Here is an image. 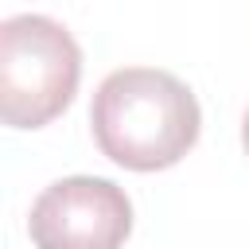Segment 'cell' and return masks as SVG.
I'll list each match as a JSON object with an SVG mask.
<instances>
[{
    "label": "cell",
    "instance_id": "3957f363",
    "mask_svg": "<svg viewBox=\"0 0 249 249\" xmlns=\"http://www.w3.org/2000/svg\"><path fill=\"white\" fill-rule=\"evenodd\" d=\"M27 230L35 249H121L132 230V202L113 179L70 175L35 198Z\"/></svg>",
    "mask_w": 249,
    "mask_h": 249
},
{
    "label": "cell",
    "instance_id": "277c9868",
    "mask_svg": "<svg viewBox=\"0 0 249 249\" xmlns=\"http://www.w3.org/2000/svg\"><path fill=\"white\" fill-rule=\"evenodd\" d=\"M241 140H245V152H249V113H245V124H241Z\"/></svg>",
    "mask_w": 249,
    "mask_h": 249
},
{
    "label": "cell",
    "instance_id": "7a4b0ae2",
    "mask_svg": "<svg viewBox=\"0 0 249 249\" xmlns=\"http://www.w3.org/2000/svg\"><path fill=\"white\" fill-rule=\"evenodd\" d=\"M82 78L74 35L47 16H12L0 23V117L12 128L54 121Z\"/></svg>",
    "mask_w": 249,
    "mask_h": 249
},
{
    "label": "cell",
    "instance_id": "6da1fadb",
    "mask_svg": "<svg viewBox=\"0 0 249 249\" xmlns=\"http://www.w3.org/2000/svg\"><path fill=\"white\" fill-rule=\"evenodd\" d=\"M97 148L128 171H163L198 140V101L167 70H113L89 105Z\"/></svg>",
    "mask_w": 249,
    "mask_h": 249
}]
</instances>
